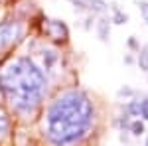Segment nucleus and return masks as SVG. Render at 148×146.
Segmentation results:
<instances>
[{
	"label": "nucleus",
	"instance_id": "1",
	"mask_svg": "<svg viewBox=\"0 0 148 146\" xmlns=\"http://www.w3.org/2000/svg\"><path fill=\"white\" fill-rule=\"evenodd\" d=\"M95 107L87 93L67 89L49 103L42 132L51 146H73L89 134Z\"/></svg>",
	"mask_w": 148,
	"mask_h": 146
},
{
	"label": "nucleus",
	"instance_id": "2",
	"mask_svg": "<svg viewBox=\"0 0 148 146\" xmlns=\"http://www.w3.org/2000/svg\"><path fill=\"white\" fill-rule=\"evenodd\" d=\"M0 89L18 114L30 117L46 97L47 79L30 57H16L0 75Z\"/></svg>",
	"mask_w": 148,
	"mask_h": 146
},
{
	"label": "nucleus",
	"instance_id": "3",
	"mask_svg": "<svg viewBox=\"0 0 148 146\" xmlns=\"http://www.w3.org/2000/svg\"><path fill=\"white\" fill-rule=\"evenodd\" d=\"M22 38V26L18 22H4L0 24V51L16 45Z\"/></svg>",
	"mask_w": 148,
	"mask_h": 146
},
{
	"label": "nucleus",
	"instance_id": "4",
	"mask_svg": "<svg viewBox=\"0 0 148 146\" xmlns=\"http://www.w3.org/2000/svg\"><path fill=\"white\" fill-rule=\"evenodd\" d=\"M46 34L57 42H65L67 40V28L59 20H46Z\"/></svg>",
	"mask_w": 148,
	"mask_h": 146
},
{
	"label": "nucleus",
	"instance_id": "5",
	"mask_svg": "<svg viewBox=\"0 0 148 146\" xmlns=\"http://www.w3.org/2000/svg\"><path fill=\"white\" fill-rule=\"evenodd\" d=\"M40 57H42V71H51L59 61V53L56 49H42Z\"/></svg>",
	"mask_w": 148,
	"mask_h": 146
},
{
	"label": "nucleus",
	"instance_id": "6",
	"mask_svg": "<svg viewBox=\"0 0 148 146\" xmlns=\"http://www.w3.org/2000/svg\"><path fill=\"white\" fill-rule=\"evenodd\" d=\"M97 34H99V40L101 42H107L109 40V34H111V20L109 18H101L97 22Z\"/></svg>",
	"mask_w": 148,
	"mask_h": 146
},
{
	"label": "nucleus",
	"instance_id": "7",
	"mask_svg": "<svg viewBox=\"0 0 148 146\" xmlns=\"http://www.w3.org/2000/svg\"><path fill=\"white\" fill-rule=\"evenodd\" d=\"M85 2H87V8L91 12H95V14H103V12H107V8H109V4L105 0H85Z\"/></svg>",
	"mask_w": 148,
	"mask_h": 146
},
{
	"label": "nucleus",
	"instance_id": "8",
	"mask_svg": "<svg viewBox=\"0 0 148 146\" xmlns=\"http://www.w3.org/2000/svg\"><path fill=\"white\" fill-rule=\"evenodd\" d=\"M111 8H113V18H111V22H114V24H126L128 22V16H126L125 12H121L119 10V6L116 4H111Z\"/></svg>",
	"mask_w": 148,
	"mask_h": 146
},
{
	"label": "nucleus",
	"instance_id": "9",
	"mask_svg": "<svg viewBox=\"0 0 148 146\" xmlns=\"http://www.w3.org/2000/svg\"><path fill=\"white\" fill-rule=\"evenodd\" d=\"M125 111L128 112L130 117H140V101H136V99L128 101V105L125 107Z\"/></svg>",
	"mask_w": 148,
	"mask_h": 146
},
{
	"label": "nucleus",
	"instance_id": "10",
	"mask_svg": "<svg viewBox=\"0 0 148 146\" xmlns=\"http://www.w3.org/2000/svg\"><path fill=\"white\" fill-rule=\"evenodd\" d=\"M8 130H10V119L4 112H0V138H4L8 134Z\"/></svg>",
	"mask_w": 148,
	"mask_h": 146
},
{
	"label": "nucleus",
	"instance_id": "11",
	"mask_svg": "<svg viewBox=\"0 0 148 146\" xmlns=\"http://www.w3.org/2000/svg\"><path fill=\"white\" fill-rule=\"evenodd\" d=\"M138 67L148 71V49H138Z\"/></svg>",
	"mask_w": 148,
	"mask_h": 146
},
{
	"label": "nucleus",
	"instance_id": "12",
	"mask_svg": "<svg viewBox=\"0 0 148 146\" xmlns=\"http://www.w3.org/2000/svg\"><path fill=\"white\" fill-rule=\"evenodd\" d=\"M128 128H130V132L134 136L144 134V123H142V121H132V123L128 124Z\"/></svg>",
	"mask_w": 148,
	"mask_h": 146
},
{
	"label": "nucleus",
	"instance_id": "13",
	"mask_svg": "<svg viewBox=\"0 0 148 146\" xmlns=\"http://www.w3.org/2000/svg\"><path fill=\"white\" fill-rule=\"evenodd\" d=\"M128 124H130V114H128V112H125L121 119H116V126H119V128H123V130L128 128Z\"/></svg>",
	"mask_w": 148,
	"mask_h": 146
},
{
	"label": "nucleus",
	"instance_id": "14",
	"mask_svg": "<svg viewBox=\"0 0 148 146\" xmlns=\"http://www.w3.org/2000/svg\"><path fill=\"white\" fill-rule=\"evenodd\" d=\"M138 6H140V14H142V18H144V22L148 24V2H138Z\"/></svg>",
	"mask_w": 148,
	"mask_h": 146
},
{
	"label": "nucleus",
	"instance_id": "15",
	"mask_svg": "<svg viewBox=\"0 0 148 146\" xmlns=\"http://www.w3.org/2000/svg\"><path fill=\"white\" fill-rule=\"evenodd\" d=\"M126 45H128V49H132V51H138V49H140V44H138L136 38H128Z\"/></svg>",
	"mask_w": 148,
	"mask_h": 146
},
{
	"label": "nucleus",
	"instance_id": "16",
	"mask_svg": "<svg viewBox=\"0 0 148 146\" xmlns=\"http://www.w3.org/2000/svg\"><path fill=\"white\" fill-rule=\"evenodd\" d=\"M73 6H75V10H79V12L89 10V8H87V2H85V0H73Z\"/></svg>",
	"mask_w": 148,
	"mask_h": 146
},
{
	"label": "nucleus",
	"instance_id": "17",
	"mask_svg": "<svg viewBox=\"0 0 148 146\" xmlns=\"http://www.w3.org/2000/svg\"><path fill=\"white\" fill-rule=\"evenodd\" d=\"M116 95H119V97H132V95H134V91L130 89V87H123V89H119Z\"/></svg>",
	"mask_w": 148,
	"mask_h": 146
},
{
	"label": "nucleus",
	"instance_id": "18",
	"mask_svg": "<svg viewBox=\"0 0 148 146\" xmlns=\"http://www.w3.org/2000/svg\"><path fill=\"white\" fill-rule=\"evenodd\" d=\"M125 63L126 65H132V63H134V57L132 56H125Z\"/></svg>",
	"mask_w": 148,
	"mask_h": 146
},
{
	"label": "nucleus",
	"instance_id": "19",
	"mask_svg": "<svg viewBox=\"0 0 148 146\" xmlns=\"http://www.w3.org/2000/svg\"><path fill=\"white\" fill-rule=\"evenodd\" d=\"M140 107H142V109H146V111H148V97L144 99V101H140Z\"/></svg>",
	"mask_w": 148,
	"mask_h": 146
},
{
	"label": "nucleus",
	"instance_id": "20",
	"mask_svg": "<svg viewBox=\"0 0 148 146\" xmlns=\"http://www.w3.org/2000/svg\"><path fill=\"white\" fill-rule=\"evenodd\" d=\"M146 146H148V140H146Z\"/></svg>",
	"mask_w": 148,
	"mask_h": 146
},
{
	"label": "nucleus",
	"instance_id": "21",
	"mask_svg": "<svg viewBox=\"0 0 148 146\" xmlns=\"http://www.w3.org/2000/svg\"><path fill=\"white\" fill-rule=\"evenodd\" d=\"M0 91H2V89H0Z\"/></svg>",
	"mask_w": 148,
	"mask_h": 146
}]
</instances>
